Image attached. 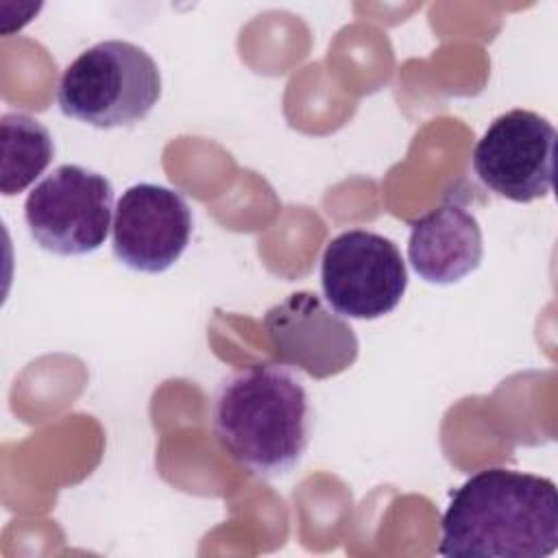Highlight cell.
<instances>
[{"label": "cell", "instance_id": "1", "mask_svg": "<svg viewBox=\"0 0 558 558\" xmlns=\"http://www.w3.org/2000/svg\"><path fill=\"white\" fill-rule=\"evenodd\" d=\"M558 547V490L549 477L488 466L466 477L440 521L449 558H545Z\"/></svg>", "mask_w": 558, "mask_h": 558}, {"label": "cell", "instance_id": "2", "mask_svg": "<svg viewBox=\"0 0 558 558\" xmlns=\"http://www.w3.org/2000/svg\"><path fill=\"white\" fill-rule=\"evenodd\" d=\"M312 405L301 381L281 364L257 362L225 377L211 403L220 447L259 477H279L303 458Z\"/></svg>", "mask_w": 558, "mask_h": 558}, {"label": "cell", "instance_id": "3", "mask_svg": "<svg viewBox=\"0 0 558 558\" xmlns=\"http://www.w3.org/2000/svg\"><path fill=\"white\" fill-rule=\"evenodd\" d=\"M159 98V65L126 39H105L83 50L63 70L57 89L61 113L96 129L133 126Z\"/></svg>", "mask_w": 558, "mask_h": 558}, {"label": "cell", "instance_id": "4", "mask_svg": "<svg viewBox=\"0 0 558 558\" xmlns=\"http://www.w3.org/2000/svg\"><path fill=\"white\" fill-rule=\"evenodd\" d=\"M111 181L85 166L61 163L24 201L31 238L54 255H87L109 235L113 216Z\"/></svg>", "mask_w": 558, "mask_h": 558}, {"label": "cell", "instance_id": "5", "mask_svg": "<svg viewBox=\"0 0 558 558\" xmlns=\"http://www.w3.org/2000/svg\"><path fill=\"white\" fill-rule=\"evenodd\" d=\"M320 286L338 314L373 320L401 303L408 270L390 238L368 229H349L327 242L320 257Z\"/></svg>", "mask_w": 558, "mask_h": 558}, {"label": "cell", "instance_id": "6", "mask_svg": "<svg viewBox=\"0 0 558 558\" xmlns=\"http://www.w3.org/2000/svg\"><path fill=\"white\" fill-rule=\"evenodd\" d=\"M556 129L530 109L497 116L473 148V170L495 194L532 203L554 187Z\"/></svg>", "mask_w": 558, "mask_h": 558}, {"label": "cell", "instance_id": "7", "mask_svg": "<svg viewBox=\"0 0 558 558\" xmlns=\"http://www.w3.org/2000/svg\"><path fill=\"white\" fill-rule=\"evenodd\" d=\"M192 229V209L181 192L157 183H135L116 203L113 255L131 270L157 275L179 262Z\"/></svg>", "mask_w": 558, "mask_h": 558}, {"label": "cell", "instance_id": "8", "mask_svg": "<svg viewBox=\"0 0 558 558\" xmlns=\"http://www.w3.org/2000/svg\"><path fill=\"white\" fill-rule=\"evenodd\" d=\"M262 325L277 360L314 379L340 375L357 360L353 327L310 290L292 292L268 307Z\"/></svg>", "mask_w": 558, "mask_h": 558}, {"label": "cell", "instance_id": "9", "mask_svg": "<svg viewBox=\"0 0 558 558\" xmlns=\"http://www.w3.org/2000/svg\"><path fill=\"white\" fill-rule=\"evenodd\" d=\"M482 257V227L456 203H445L410 225L408 259L414 272L429 283H456L471 275Z\"/></svg>", "mask_w": 558, "mask_h": 558}, {"label": "cell", "instance_id": "10", "mask_svg": "<svg viewBox=\"0 0 558 558\" xmlns=\"http://www.w3.org/2000/svg\"><path fill=\"white\" fill-rule=\"evenodd\" d=\"M0 192L13 196L24 192L52 161L54 142L50 131L28 113L11 111L0 118Z\"/></svg>", "mask_w": 558, "mask_h": 558}]
</instances>
